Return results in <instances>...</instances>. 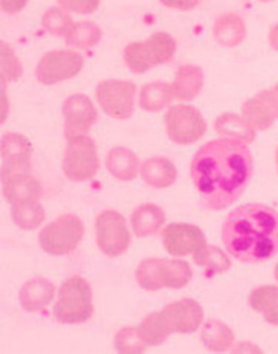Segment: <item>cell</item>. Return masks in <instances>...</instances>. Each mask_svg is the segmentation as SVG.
I'll use <instances>...</instances> for the list:
<instances>
[{
    "mask_svg": "<svg viewBox=\"0 0 278 354\" xmlns=\"http://www.w3.org/2000/svg\"><path fill=\"white\" fill-rule=\"evenodd\" d=\"M250 144L219 137L194 153L189 167L201 203L210 211H223L237 203L253 177Z\"/></svg>",
    "mask_w": 278,
    "mask_h": 354,
    "instance_id": "obj_1",
    "label": "cell"
},
{
    "mask_svg": "<svg viewBox=\"0 0 278 354\" xmlns=\"http://www.w3.org/2000/svg\"><path fill=\"white\" fill-rule=\"evenodd\" d=\"M221 240L231 259L265 263L278 253V211L263 203L234 207L223 223Z\"/></svg>",
    "mask_w": 278,
    "mask_h": 354,
    "instance_id": "obj_2",
    "label": "cell"
},
{
    "mask_svg": "<svg viewBox=\"0 0 278 354\" xmlns=\"http://www.w3.org/2000/svg\"><path fill=\"white\" fill-rule=\"evenodd\" d=\"M204 322L203 306L194 299H180L167 304L159 313L149 314L138 326L147 346H162L171 334H192Z\"/></svg>",
    "mask_w": 278,
    "mask_h": 354,
    "instance_id": "obj_3",
    "label": "cell"
},
{
    "mask_svg": "<svg viewBox=\"0 0 278 354\" xmlns=\"http://www.w3.org/2000/svg\"><path fill=\"white\" fill-rule=\"evenodd\" d=\"M137 283L144 290L156 292L160 288H184L192 280V268L179 257L174 259H145L135 270Z\"/></svg>",
    "mask_w": 278,
    "mask_h": 354,
    "instance_id": "obj_4",
    "label": "cell"
},
{
    "mask_svg": "<svg viewBox=\"0 0 278 354\" xmlns=\"http://www.w3.org/2000/svg\"><path fill=\"white\" fill-rule=\"evenodd\" d=\"M93 295L88 280L81 275H73L61 283L57 290L56 306L53 309L54 321L59 324H83L93 314Z\"/></svg>",
    "mask_w": 278,
    "mask_h": 354,
    "instance_id": "obj_5",
    "label": "cell"
},
{
    "mask_svg": "<svg viewBox=\"0 0 278 354\" xmlns=\"http://www.w3.org/2000/svg\"><path fill=\"white\" fill-rule=\"evenodd\" d=\"M177 51L171 34L154 32L145 41H133L123 49V61L133 75H145L150 69L167 64Z\"/></svg>",
    "mask_w": 278,
    "mask_h": 354,
    "instance_id": "obj_6",
    "label": "cell"
},
{
    "mask_svg": "<svg viewBox=\"0 0 278 354\" xmlns=\"http://www.w3.org/2000/svg\"><path fill=\"white\" fill-rule=\"evenodd\" d=\"M100 156L95 140L88 136L66 137L63 172L71 183H86L98 174Z\"/></svg>",
    "mask_w": 278,
    "mask_h": 354,
    "instance_id": "obj_7",
    "label": "cell"
},
{
    "mask_svg": "<svg viewBox=\"0 0 278 354\" xmlns=\"http://www.w3.org/2000/svg\"><path fill=\"white\" fill-rule=\"evenodd\" d=\"M84 236V225L76 214H61L39 232L37 241L48 255L64 257L78 248Z\"/></svg>",
    "mask_w": 278,
    "mask_h": 354,
    "instance_id": "obj_8",
    "label": "cell"
},
{
    "mask_svg": "<svg viewBox=\"0 0 278 354\" xmlns=\"http://www.w3.org/2000/svg\"><path fill=\"white\" fill-rule=\"evenodd\" d=\"M164 125L169 138L177 145L196 144L207 132V123L203 113L189 103L171 106L165 113Z\"/></svg>",
    "mask_w": 278,
    "mask_h": 354,
    "instance_id": "obj_9",
    "label": "cell"
},
{
    "mask_svg": "<svg viewBox=\"0 0 278 354\" xmlns=\"http://www.w3.org/2000/svg\"><path fill=\"white\" fill-rule=\"evenodd\" d=\"M137 84L127 80H105L95 88L96 102L108 117L127 120L133 115L137 103Z\"/></svg>",
    "mask_w": 278,
    "mask_h": 354,
    "instance_id": "obj_10",
    "label": "cell"
},
{
    "mask_svg": "<svg viewBox=\"0 0 278 354\" xmlns=\"http://www.w3.org/2000/svg\"><path fill=\"white\" fill-rule=\"evenodd\" d=\"M84 68V57L75 49H54L46 53L36 66V78L41 84H53L68 82L75 78Z\"/></svg>",
    "mask_w": 278,
    "mask_h": 354,
    "instance_id": "obj_11",
    "label": "cell"
},
{
    "mask_svg": "<svg viewBox=\"0 0 278 354\" xmlns=\"http://www.w3.org/2000/svg\"><path fill=\"white\" fill-rule=\"evenodd\" d=\"M95 234L98 248L111 259L123 255L129 250L130 240H132L125 216L113 209L103 211L96 216Z\"/></svg>",
    "mask_w": 278,
    "mask_h": 354,
    "instance_id": "obj_12",
    "label": "cell"
},
{
    "mask_svg": "<svg viewBox=\"0 0 278 354\" xmlns=\"http://www.w3.org/2000/svg\"><path fill=\"white\" fill-rule=\"evenodd\" d=\"M162 245L169 255H192L194 260H198L207 248V240L198 226L187 223H171L162 230Z\"/></svg>",
    "mask_w": 278,
    "mask_h": 354,
    "instance_id": "obj_13",
    "label": "cell"
},
{
    "mask_svg": "<svg viewBox=\"0 0 278 354\" xmlns=\"http://www.w3.org/2000/svg\"><path fill=\"white\" fill-rule=\"evenodd\" d=\"M64 137L86 136L98 120V111L90 96L76 93L63 102Z\"/></svg>",
    "mask_w": 278,
    "mask_h": 354,
    "instance_id": "obj_14",
    "label": "cell"
},
{
    "mask_svg": "<svg viewBox=\"0 0 278 354\" xmlns=\"http://www.w3.org/2000/svg\"><path fill=\"white\" fill-rule=\"evenodd\" d=\"M0 157H2V176L30 172L33 144L24 133L6 132L0 140Z\"/></svg>",
    "mask_w": 278,
    "mask_h": 354,
    "instance_id": "obj_15",
    "label": "cell"
},
{
    "mask_svg": "<svg viewBox=\"0 0 278 354\" xmlns=\"http://www.w3.org/2000/svg\"><path fill=\"white\" fill-rule=\"evenodd\" d=\"M2 194L10 206L41 199L42 186L30 172L2 176Z\"/></svg>",
    "mask_w": 278,
    "mask_h": 354,
    "instance_id": "obj_16",
    "label": "cell"
},
{
    "mask_svg": "<svg viewBox=\"0 0 278 354\" xmlns=\"http://www.w3.org/2000/svg\"><path fill=\"white\" fill-rule=\"evenodd\" d=\"M246 36H248V28H246L245 19L239 14L225 12L212 24V39L221 48H238L246 39Z\"/></svg>",
    "mask_w": 278,
    "mask_h": 354,
    "instance_id": "obj_17",
    "label": "cell"
},
{
    "mask_svg": "<svg viewBox=\"0 0 278 354\" xmlns=\"http://www.w3.org/2000/svg\"><path fill=\"white\" fill-rule=\"evenodd\" d=\"M56 295V287L51 280L36 277L27 280L19 290V302L26 313H39L53 302Z\"/></svg>",
    "mask_w": 278,
    "mask_h": 354,
    "instance_id": "obj_18",
    "label": "cell"
},
{
    "mask_svg": "<svg viewBox=\"0 0 278 354\" xmlns=\"http://www.w3.org/2000/svg\"><path fill=\"white\" fill-rule=\"evenodd\" d=\"M105 165L111 177L122 180V183L133 180L135 177L140 176L142 171V162L138 160L137 153L132 149L122 147V145H117V147H111L108 150Z\"/></svg>",
    "mask_w": 278,
    "mask_h": 354,
    "instance_id": "obj_19",
    "label": "cell"
},
{
    "mask_svg": "<svg viewBox=\"0 0 278 354\" xmlns=\"http://www.w3.org/2000/svg\"><path fill=\"white\" fill-rule=\"evenodd\" d=\"M204 83H206V76H204L203 68L198 64H183L174 75L171 86L176 98L187 103L203 93Z\"/></svg>",
    "mask_w": 278,
    "mask_h": 354,
    "instance_id": "obj_20",
    "label": "cell"
},
{
    "mask_svg": "<svg viewBox=\"0 0 278 354\" xmlns=\"http://www.w3.org/2000/svg\"><path fill=\"white\" fill-rule=\"evenodd\" d=\"M142 179L152 189L162 191L171 187L177 180V167L167 157H150L142 162Z\"/></svg>",
    "mask_w": 278,
    "mask_h": 354,
    "instance_id": "obj_21",
    "label": "cell"
},
{
    "mask_svg": "<svg viewBox=\"0 0 278 354\" xmlns=\"http://www.w3.org/2000/svg\"><path fill=\"white\" fill-rule=\"evenodd\" d=\"M130 223H132V230L135 236L149 238V236H154V234L160 233L162 230H164L165 213L162 211V207H159L157 205L145 203V205L135 207L132 218H130Z\"/></svg>",
    "mask_w": 278,
    "mask_h": 354,
    "instance_id": "obj_22",
    "label": "cell"
},
{
    "mask_svg": "<svg viewBox=\"0 0 278 354\" xmlns=\"http://www.w3.org/2000/svg\"><path fill=\"white\" fill-rule=\"evenodd\" d=\"M201 342L211 353H228L234 344V333L226 322L207 319L201 326Z\"/></svg>",
    "mask_w": 278,
    "mask_h": 354,
    "instance_id": "obj_23",
    "label": "cell"
},
{
    "mask_svg": "<svg viewBox=\"0 0 278 354\" xmlns=\"http://www.w3.org/2000/svg\"><path fill=\"white\" fill-rule=\"evenodd\" d=\"M176 100L171 84L164 82L147 83L138 91V109L147 113H159L172 105Z\"/></svg>",
    "mask_w": 278,
    "mask_h": 354,
    "instance_id": "obj_24",
    "label": "cell"
},
{
    "mask_svg": "<svg viewBox=\"0 0 278 354\" xmlns=\"http://www.w3.org/2000/svg\"><path fill=\"white\" fill-rule=\"evenodd\" d=\"M214 130L225 138L241 140L246 144H252L254 140L257 130L238 113H223L214 120Z\"/></svg>",
    "mask_w": 278,
    "mask_h": 354,
    "instance_id": "obj_25",
    "label": "cell"
},
{
    "mask_svg": "<svg viewBox=\"0 0 278 354\" xmlns=\"http://www.w3.org/2000/svg\"><path fill=\"white\" fill-rule=\"evenodd\" d=\"M248 304L254 313L263 315V319L270 326L278 327V287L277 286L257 287L252 294H250Z\"/></svg>",
    "mask_w": 278,
    "mask_h": 354,
    "instance_id": "obj_26",
    "label": "cell"
},
{
    "mask_svg": "<svg viewBox=\"0 0 278 354\" xmlns=\"http://www.w3.org/2000/svg\"><path fill=\"white\" fill-rule=\"evenodd\" d=\"M103 37V30L93 21H78L73 24L69 32L64 37V42L69 49L75 51H86L98 44Z\"/></svg>",
    "mask_w": 278,
    "mask_h": 354,
    "instance_id": "obj_27",
    "label": "cell"
},
{
    "mask_svg": "<svg viewBox=\"0 0 278 354\" xmlns=\"http://www.w3.org/2000/svg\"><path fill=\"white\" fill-rule=\"evenodd\" d=\"M10 214H12L14 225L21 228L22 232L37 230L46 219V209L39 203V199L12 205L10 206Z\"/></svg>",
    "mask_w": 278,
    "mask_h": 354,
    "instance_id": "obj_28",
    "label": "cell"
},
{
    "mask_svg": "<svg viewBox=\"0 0 278 354\" xmlns=\"http://www.w3.org/2000/svg\"><path fill=\"white\" fill-rule=\"evenodd\" d=\"M241 115L257 132H263L275 123L273 111L268 106V103L261 98L260 95H254L253 98L246 100L241 106Z\"/></svg>",
    "mask_w": 278,
    "mask_h": 354,
    "instance_id": "obj_29",
    "label": "cell"
},
{
    "mask_svg": "<svg viewBox=\"0 0 278 354\" xmlns=\"http://www.w3.org/2000/svg\"><path fill=\"white\" fill-rule=\"evenodd\" d=\"M196 265L203 270V277L206 279H214V277L223 275L231 268V255L228 252H223L218 246L207 245L203 255L198 260H194Z\"/></svg>",
    "mask_w": 278,
    "mask_h": 354,
    "instance_id": "obj_30",
    "label": "cell"
},
{
    "mask_svg": "<svg viewBox=\"0 0 278 354\" xmlns=\"http://www.w3.org/2000/svg\"><path fill=\"white\" fill-rule=\"evenodd\" d=\"M75 21L73 17L69 15V12H66L64 9H61L59 6L51 7L48 9L42 15L41 19V28L42 30H46L48 34L56 37H66V34L69 32V29L73 28Z\"/></svg>",
    "mask_w": 278,
    "mask_h": 354,
    "instance_id": "obj_31",
    "label": "cell"
},
{
    "mask_svg": "<svg viewBox=\"0 0 278 354\" xmlns=\"http://www.w3.org/2000/svg\"><path fill=\"white\" fill-rule=\"evenodd\" d=\"M115 349L120 354H142L145 353L147 342L142 337L138 327L125 326L115 336Z\"/></svg>",
    "mask_w": 278,
    "mask_h": 354,
    "instance_id": "obj_32",
    "label": "cell"
},
{
    "mask_svg": "<svg viewBox=\"0 0 278 354\" xmlns=\"http://www.w3.org/2000/svg\"><path fill=\"white\" fill-rule=\"evenodd\" d=\"M0 64H2V78L7 83L17 82L24 75V66L19 56L15 55L12 46L2 41L0 44Z\"/></svg>",
    "mask_w": 278,
    "mask_h": 354,
    "instance_id": "obj_33",
    "label": "cell"
},
{
    "mask_svg": "<svg viewBox=\"0 0 278 354\" xmlns=\"http://www.w3.org/2000/svg\"><path fill=\"white\" fill-rule=\"evenodd\" d=\"M57 6L69 14H95L100 9L102 0H56Z\"/></svg>",
    "mask_w": 278,
    "mask_h": 354,
    "instance_id": "obj_34",
    "label": "cell"
},
{
    "mask_svg": "<svg viewBox=\"0 0 278 354\" xmlns=\"http://www.w3.org/2000/svg\"><path fill=\"white\" fill-rule=\"evenodd\" d=\"M159 2L167 9L189 12V10H194L199 6L201 0H159Z\"/></svg>",
    "mask_w": 278,
    "mask_h": 354,
    "instance_id": "obj_35",
    "label": "cell"
},
{
    "mask_svg": "<svg viewBox=\"0 0 278 354\" xmlns=\"http://www.w3.org/2000/svg\"><path fill=\"white\" fill-rule=\"evenodd\" d=\"M258 95H260L261 98L268 103V106L273 111V117H275V120H278V83L273 84V86H270V88H265V90L260 91Z\"/></svg>",
    "mask_w": 278,
    "mask_h": 354,
    "instance_id": "obj_36",
    "label": "cell"
},
{
    "mask_svg": "<svg viewBox=\"0 0 278 354\" xmlns=\"http://www.w3.org/2000/svg\"><path fill=\"white\" fill-rule=\"evenodd\" d=\"M29 0H0V9L6 14H17L26 9Z\"/></svg>",
    "mask_w": 278,
    "mask_h": 354,
    "instance_id": "obj_37",
    "label": "cell"
},
{
    "mask_svg": "<svg viewBox=\"0 0 278 354\" xmlns=\"http://www.w3.org/2000/svg\"><path fill=\"white\" fill-rule=\"evenodd\" d=\"M231 353L234 354H243V353H250V354H261V348H258L257 344H252V342H238V344H233L231 348Z\"/></svg>",
    "mask_w": 278,
    "mask_h": 354,
    "instance_id": "obj_38",
    "label": "cell"
},
{
    "mask_svg": "<svg viewBox=\"0 0 278 354\" xmlns=\"http://www.w3.org/2000/svg\"><path fill=\"white\" fill-rule=\"evenodd\" d=\"M9 117V98H7V82L2 78V115H0V122H6Z\"/></svg>",
    "mask_w": 278,
    "mask_h": 354,
    "instance_id": "obj_39",
    "label": "cell"
},
{
    "mask_svg": "<svg viewBox=\"0 0 278 354\" xmlns=\"http://www.w3.org/2000/svg\"><path fill=\"white\" fill-rule=\"evenodd\" d=\"M268 44L273 51L278 53V24L272 26L268 30Z\"/></svg>",
    "mask_w": 278,
    "mask_h": 354,
    "instance_id": "obj_40",
    "label": "cell"
},
{
    "mask_svg": "<svg viewBox=\"0 0 278 354\" xmlns=\"http://www.w3.org/2000/svg\"><path fill=\"white\" fill-rule=\"evenodd\" d=\"M273 275H275V280H277V283H278V263L275 265V270H273Z\"/></svg>",
    "mask_w": 278,
    "mask_h": 354,
    "instance_id": "obj_41",
    "label": "cell"
},
{
    "mask_svg": "<svg viewBox=\"0 0 278 354\" xmlns=\"http://www.w3.org/2000/svg\"><path fill=\"white\" fill-rule=\"evenodd\" d=\"M257 2H260V3H270V2H273V0H257Z\"/></svg>",
    "mask_w": 278,
    "mask_h": 354,
    "instance_id": "obj_42",
    "label": "cell"
},
{
    "mask_svg": "<svg viewBox=\"0 0 278 354\" xmlns=\"http://www.w3.org/2000/svg\"><path fill=\"white\" fill-rule=\"evenodd\" d=\"M275 162H277V171H278V149H277V152H275Z\"/></svg>",
    "mask_w": 278,
    "mask_h": 354,
    "instance_id": "obj_43",
    "label": "cell"
}]
</instances>
